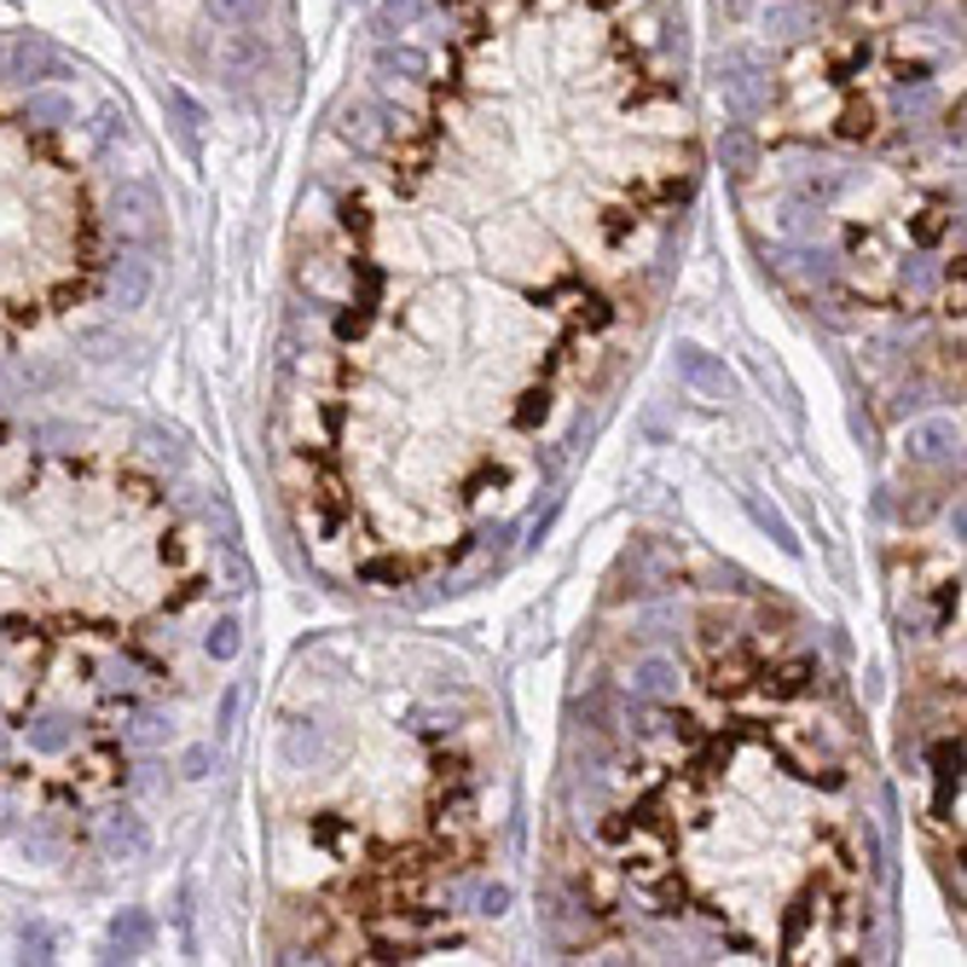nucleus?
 <instances>
[{
	"mask_svg": "<svg viewBox=\"0 0 967 967\" xmlns=\"http://www.w3.org/2000/svg\"><path fill=\"white\" fill-rule=\"evenodd\" d=\"M203 649H209L215 660H233L238 655V620H215L209 638H203Z\"/></svg>",
	"mask_w": 967,
	"mask_h": 967,
	"instance_id": "9b49d317",
	"label": "nucleus"
},
{
	"mask_svg": "<svg viewBox=\"0 0 967 967\" xmlns=\"http://www.w3.org/2000/svg\"><path fill=\"white\" fill-rule=\"evenodd\" d=\"M30 116L41 122V128H53L59 116H70V105H64V99H53V93H47V99H30Z\"/></svg>",
	"mask_w": 967,
	"mask_h": 967,
	"instance_id": "ddd939ff",
	"label": "nucleus"
},
{
	"mask_svg": "<svg viewBox=\"0 0 967 967\" xmlns=\"http://www.w3.org/2000/svg\"><path fill=\"white\" fill-rule=\"evenodd\" d=\"M23 742H30V753H64L75 742V724L64 712H41V719H30V730H23Z\"/></svg>",
	"mask_w": 967,
	"mask_h": 967,
	"instance_id": "39448f33",
	"label": "nucleus"
},
{
	"mask_svg": "<svg viewBox=\"0 0 967 967\" xmlns=\"http://www.w3.org/2000/svg\"><path fill=\"white\" fill-rule=\"evenodd\" d=\"M748 511H753V522H759V527H765V533H771V539H776V545H782L788 556H794V551H800V539H794V527H788V522H782V511H765V504H759V498H748Z\"/></svg>",
	"mask_w": 967,
	"mask_h": 967,
	"instance_id": "9d476101",
	"label": "nucleus"
},
{
	"mask_svg": "<svg viewBox=\"0 0 967 967\" xmlns=\"http://www.w3.org/2000/svg\"><path fill=\"white\" fill-rule=\"evenodd\" d=\"M157 735H163V719H151V712H145V719L134 724V742H157Z\"/></svg>",
	"mask_w": 967,
	"mask_h": 967,
	"instance_id": "f3484780",
	"label": "nucleus"
},
{
	"mask_svg": "<svg viewBox=\"0 0 967 967\" xmlns=\"http://www.w3.org/2000/svg\"><path fill=\"white\" fill-rule=\"evenodd\" d=\"M99 846H105L111 863H140L151 852V829H145V817H134V811H111L105 829H99Z\"/></svg>",
	"mask_w": 967,
	"mask_h": 967,
	"instance_id": "f03ea898",
	"label": "nucleus"
},
{
	"mask_svg": "<svg viewBox=\"0 0 967 967\" xmlns=\"http://www.w3.org/2000/svg\"><path fill=\"white\" fill-rule=\"evenodd\" d=\"M678 377H683V383H690L701 400H730V394H735V371L719 360V353H707V348H696V342L678 348Z\"/></svg>",
	"mask_w": 967,
	"mask_h": 967,
	"instance_id": "f257e3e1",
	"label": "nucleus"
},
{
	"mask_svg": "<svg viewBox=\"0 0 967 967\" xmlns=\"http://www.w3.org/2000/svg\"><path fill=\"white\" fill-rule=\"evenodd\" d=\"M209 765H215V748H186V759H181L186 776H209Z\"/></svg>",
	"mask_w": 967,
	"mask_h": 967,
	"instance_id": "4468645a",
	"label": "nucleus"
},
{
	"mask_svg": "<svg viewBox=\"0 0 967 967\" xmlns=\"http://www.w3.org/2000/svg\"><path fill=\"white\" fill-rule=\"evenodd\" d=\"M238 701H244V696H238V683H233V690L220 696V730H233V719H238Z\"/></svg>",
	"mask_w": 967,
	"mask_h": 967,
	"instance_id": "2eb2a0df",
	"label": "nucleus"
},
{
	"mask_svg": "<svg viewBox=\"0 0 967 967\" xmlns=\"http://www.w3.org/2000/svg\"><path fill=\"white\" fill-rule=\"evenodd\" d=\"M18 945H23V956H30V961H53V933H47L41 922L23 927V933H18Z\"/></svg>",
	"mask_w": 967,
	"mask_h": 967,
	"instance_id": "f8f14e48",
	"label": "nucleus"
},
{
	"mask_svg": "<svg viewBox=\"0 0 967 967\" xmlns=\"http://www.w3.org/2000/svg\"><path fill=\"white\" fill-rule=\"evenodd\" d=\"M145 945H151V915H140V909H122L116 922H111V950L134 956V950H145Z\"/></svg>",
	"mask_w": 967,
	"mask_h": 967,
	"instance_id": "6e6552de",
	"label": "nucleus"
},
{
	"mask_svg": "<svg viewBox=\"0 0 967 967\" xmlns=\"http://www.w3.org/2000/svg\"><path fill=\"white\" fill-rule=\"evenodd\" d=\"M12 823H18V800L7 794V788H0V834H7Z\"/></svg>",
	"mask_w": 967,
	"mask_h": 967,
	"instance_id": "a211bd4d",
	"label": "nucleus"
},
{
	"mask_svg": "<svg viewBox=\"0 0 967 967\" xmlns=\"http://www.w3.org/2000/svg\"><path fill=\"white\" fill-rule=\"evenodd\" d=\"M23 852H30L35 863H53V857L64 852V823H59V817H41L30 834H23Z\"/></svg>",
	"mask_w": 967,
	"mask_h": 967,
	"instance_id": "1a4fd4ad",
	"label": "nucleus"
},
{
	"mask_svg": "<svg viewBox=\"0 0 967 967\" xmlns=\"http://www.w3.org/2000/svg\"><path fill=\"white\" fill-rule=\"evenodd\" d=\"M7 753H12V735H7V730H0V765H7Z\"/></svg>",
	"mask_w": 967,
	"mask_h": 967,
	"instance_id": "6ab92c4d",
	"label": "nucleus"
},
{
	"mask_svg": "<svg viewBox=\"0 0 967 967\" xmlns=\"http://www.w3.org/2000/svg\"><path fill=\"white\" fill-rule=\"evenodd\" d=\"M145 296H151V261L140 256V249H128V256L116 261V272H111V301H116V308H140Z\"/></svg>",
	"mask_w": 967,
	"mask_h": 967,
	"instance_id": "7ed1b4c3",
	"label": "nucleus"
},
{
	"mask_svg": "<svg viewBox=\"0 0 967 967\" xmlns=\"http://www.w3.org/2000/svg\"><path fill=\"white\" fill-rule=\"evenodd\" d=\"M909 457H922V464H950V457H956V429L950 423H922L909 435Z\"/></svg>",
	"mask_w": 967,
	"mask_h": 967,
	"instance_id": "423d86ee",
	"label": "nucleus"
},
{
	"mask_svg": "<svg viewBox=\"0 0 967 967\" xmlns=\"http://www.w3.org/2000/svg\"><path fill=\"white\" fill-rule=\"evenodd\" d=\"M116 220L128 226V233H151V220H157V197L128 181V186L116 192Z\"/></svg>",
	"mask_w": 967,
	"mask_h": 967,
	"instance_id": "0eeeda50",
	"label": "nucleus"
},
{
	"mask_svg": "<svg viewBox=\"0 0 967 967\" xmlns=\"http://www.w3.org/2000/svg\"><path fill=\"white\" fill-rule=\"evenodd\" d=\"M504 904H511V886H487V893H481V909L487 915H498Z\"/></svg>",
	"mask_w": 967,
	"mask_h": 967,
	"instance_id": "dca6fc26",
	"label": "nucleus"
},
{
	"mask_svg": "<svg viewBox=\"0 0 967 967\" xmlns=\"http://www.w3.org/2000/svg\"><path fill=\"white\" fill-rule=\"evenodd\" d=\"M631 696H638V701H655V707H667V701L678 696V667H672V660H660V655L638 660V672H631Z\"/></svg>",
	"mask_w": 967,
	"mask_h": 967,
	"instance_id": "20e7f679",
	"label": "nucleus"
}]
</instances>
